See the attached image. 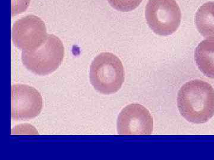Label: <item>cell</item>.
Masks as SVG:
<instances>
[{"label":"cell","mask_w":214,"mask_h":160,"mask_svg":"<svg viewBox=\"0 0 214 160\" xmlns=\"http://www.w3.org/2000/svg\"><path fill=\"white\" fill-rule=\"evenodd\" d=\"M11 116L13 120H29L41 112L43 100L36 88L16 84L11 87Z\"/></svg>","instance_id":"8992f818"},{"label":"cell","mask_w":214,"mask_h":160,"mask_svg":"<svg viewBox=\"0 0 214 160\" xmlns=\"http://www.w3.org/2000/svg\"><path fill=\"white\" fill-rule=\"evenodd\" d=\"M64 56L63 42L54 35H47L37 49L22 51V61L26 68L34 74L46 75L53 73L62 63Z\"/></svg>","instance_id":"3957f363"},{"label":"cell","mask_w":214,"mask_h":160,"mask_svg":"<svg viewBox=\"0 0 214 160\" xmlns=\"http://www.w3.org/2000/svg\"><path fill=\"white\" fill-rule=\"evenodd\" d=\"M195 59L199 70L207 77L214 78V37L206 38L199 43Z\"/></svg>","instance_id":"ba28073f"},{"label":"cell","mask_w":214,"mask_h":160,"mask_svg":"<svg viewBox=\"0 0 214 160\" xmlns=\"http://www.w3.org/2000/svg\"><path fill=\"white\" fill-rule=\"evenodd\" d=\"M117 125L119 135H150L153 131V118L142 105L131 104L119 114Z\"/></svg>","instance_id":"52a82bcc"},{"label":"cell","mask_w":214,"mask_h":160,"mask_svg":"<svg viewBox=\"0 0 214 160\" xmlns=\"http://www.w3.org/2000/svg\"><path fill=\"white\" fill-rule=\"evenodd\" d=\"M31 0H11V15H17L27 9Z\"/></svg>","instance_id":"8fae6325"},{"label":"cell","mask_w":214,"mask_h":160,"mask_svg":"<svg viewBox=\"0 0 214 160\" xmlns=\"http://www.w3.org/2000/svg\"><path fill=\"white\" fill-rule=\"evenodd\" d=\"M112 7L121 11L135 10L141 3L142 0H108Z\"/></svg>","instance_id":"30bf717a"},{"label":"cell","mask_w":214,"mask_h":160,"mask_svg":"<svg viewBox=\"0 0 214 160\" xmlns=\"http://www.w3.org/2000/svg\"><path fill=\"white\" fill-rule=\"evenodd\" d=\"M90 82L96 91L103 94L117 92L124 81V69L119 58L110 52L96 56L89 73Z\"/></svg>","instance_id":"7a4b0ae2"},{"label":"cell","mask_w":214,"mask_h":160,"mask_svg":"<svg viewBox=\"0 0 214 160\" xmlns=\"http://www.w3.org/2000/svg\"><path fill=\"white\" fill-rule=\"evenodd\" d=\"M195 24L198 31L205 37H214V2L203 4L197 10Z\"/></svg>","instance_id":"9c48e42d"},{"label":"cell","mask_w":214,"mask_h":160,"mask_svg":"<svg viewBox=\"0 0 214 160\" xmlns=\"http://www.w3.org/2000/svg\"><path fill=\"white\" fill-rule=\"evenodd\" d=\"M47 36L44 22L32 14L18 19L11 29L13 42L22 51L37 49L45 41Z\"/></svg>","instance_id":"5b68a950"},{"label":"cell","mask_w":214,"mask_h":160,"mask_svg":"<svg viewBox=\"0 0 214 160\" xmlns=\"http://www.w3.org/2000/svg\"><path fill=\"white\" fill-rule=\"evenodd\" d=\"M177 106L182 116L189 122H207L214 115V89L202 80L189 81L178 91Z\"/></svg>","instance_id":"6da1fadb"},{"label":"cell","mask_w":214,"mask_h":160,"mask_svg":"<svg viewBox=\"0 0 214 160\" xmlns=\"http://www.w3.org/2000/svg\"><path fill=\"white\" fill-rule=\"evenodd\" d=\"M145 17L153 32L168 36L178 28L182 14L175 0H149L145 8Z\"/></svg>","instance_id":"277c9868"}]
</instances>
